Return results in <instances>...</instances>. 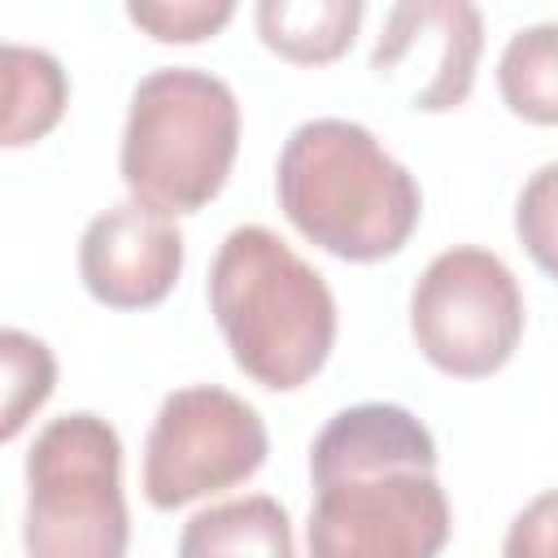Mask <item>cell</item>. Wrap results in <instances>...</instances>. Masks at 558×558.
<instances>
[{"mask_svg": "<svg viewBox=\"0 0 558 558\" xmlns=\"http://www.w3.org/2000/svg\"><path fill=\"white\" fill-rule=\"evenodd\" d=\"M0 144L26 148L44 140L70 105V78L48 48L4 44L0 52Z\"/></svg>", "mask_w": 558, "mask_h": 558, "instance_id": "obj_13", "label": "cell"}, {"mask_svg": "<svg viewBox=\"0 0 558 558\" xmlns=\"http://www.w3.org/2000/svg\"><path fill=\"white\" fill-rule=\"evenodd\" d=\"M497 92L519 122L558 126V22H532L506 39Z\"/></svg>", "mask_w": 558, "mask_h": 558, "instance_id": "obj_14", "label": "cell"}, {"mask_svg": "<svg viewBox=\"0 0 558 558\" xmlns=\"http://www.w3.org/2000/svg\"><path fill=\"white\" fill-rule=\"evenodd\" d=\"M379 466H436V436L397 401L349 405L331 414L310 445V484Z\"/></svg>", "mask_w": 558, "mask_h": 558, "instance_id": "obj_10", "label": "cell"}, {"mask_svg": "<svg viewBox=\"0 0 558 558\" xmlns=\"http://www.w3.org/2000/svg\"><path fill=\"white\" fill-rule=\"evenodd\" d=\"M179 558H296L292 519L266 493L205 506L183 523Z\"/></svg>", "mask_w": 558, "mask_h": 558, "instance_id": "obj_11", "label": "cell"}, {"mask_svg": "<svg viewBox=\"0 0 558 558\" xmlns=\"http://www.w3.org/2000/svg\"><path fill=\"white\" fill-rule=\"evenodd\" d=\"M0 362H4V405H0V440H17L22 427L44 410V401L57 388V357L52 349L22 331L4 327L0 331Z\"/></svg>", "mask_w": 558, "mask_h": 558, "instance_id": "obj_15", "label": "cell"}, {"mask_svg": "<svg viewBox=\"0 0 558 558\" xmlns=\"http://www.w3.org/2000/svg\"><path fill=\"white\" fill-rule=\"evenodd\" d=\"M240 153V100L227 78L196 65H161L131 92L118 174L126 196L183 218L205 209Z\"/></svg>", "mask_w": 558, "mask_h": 558, "instance_id": "obj_3", "label": "cell"}, {"mask_svg": "<svg viewBox=\"0 0 558 558\" xmlns=\"http://www.w3.org/2000/svg\"><path fill=\"white\" fill-rule=\"evenodd\" d=\"M453 510L436 466L349 471L314 484L305 519L310 558H436Z\"/></svg>", "mask_w": 558, "mask_h": 558, "instance_id": "obj_7", "label": "cell"}, {"mask_svg": "<svg viewBox=\"0 0 558 558\" xmlns=\"http://www.w3.org/2000/svg\"><path fill=\"white\" fill-rule=\"evenodd\" d=\"M484 52V13L471 0H410L384 13L371 74L418 113L462 109Z\"/></svg>", "mask_w": 558, "mask_h": 558, "instance_id": "obj_8", "label": "cell"}, {"mask_svg": "<svg viewBox=\"0 0 558 558\" xmlns=\"http://www.w3.org/2000/svg\"><path fill=\"white\" fill-rule=\"evenodd\" d=\"M275 196L314 248L357 266L397 257L423 218L418 179L349 118H310L283 140Z\"/></svg>", "mask_w": 558, "mask_h": 558, "instance_id": "obj_1", "label": "cell"}, {"mask_svg": "<svg viewBox=\"0 0 558 558\" xmlns=\"http://www.w3.org/2000/svg\"><path fill=\"white\" fill-rule=\"evenodd\" d=\"M366 9L357 0H262L253 9L257 39L292 65H331L353 48Z\"/></svg>", "mask_w": 558, "mask_h": 558, "instance_id": "obj_12", "label": "cell"}, {"mask_svg": "<svg viewBox=\"0 0 558 558\" xmlns=\"http://www.w3.org/2000/svg\"><path fill=\"white\" fill-rule=\"evenodd\" d=\"M235 17L231 0H140L126 4V22L153 44H205Z\"/></svg>", "mask_w": 558, "mask_h": 558, "instance_id": "obj_16", "label": "cell"}, {"mask_svg": "<svg viewBox=\"0 0 558 558\" xmlns=\"http://www.w3.org/2000/svg\"><path fill=\"white\" fill-rule=\"evenodd\" d=\"M183 275V231L174 218L113 201L78 235V279L105 310H153Z\"/></svg>", "mask_w": 558, "mask_h": 558, "instance_id": "obj_9", "label": "cell"}, {"mask_svg": "<svg viewBox=\"0 0 558 558\" xmlns=\"http://www.w3.org/2000/svg\"><path fill=\"white\" fill-rule=\"evenodd\" d=\"M514 235L536 270L558 279V161H545L527 174L514 201Z\"/></svg>", "mask_w": 558, "mask_h": 558, "instance_id": "obj_17", "label": "cell"}, {"mask_svg": "<svg viewBox=\"0 0 558 558\" xmlns=\"http://www.w3.org/2000/svg\"><path fill=\"white\" fill-rule=\"evenodd\" d=\"M501 558H558V488L536 493L506 527Z\"/></svg>", "mask_w": 558, "mask_h": 558, "instance_id": "obj_18", "label": "cell"}, {"mask_svg": "<svg viewBox=\"0 0 558 558\" xmlns=\"http://www.w3.org/2000/svg\"><path fill=\"white\" fill-rule=\"evenodd\" d=\"M523 327V288L493 248L453 244L410 288V336L449 379L497 375L514 357Z\"/></svg>", "mask_w": 558, "mask_h": 558, "instance_id": "obj_5", "label": "cell"}, {"mask_svg": "<svg viewBox=\"0 0 558 558\" xmlns=\"http://www.w3.org/2000/svg\"><path fill=\"white\" fill-rule=\"evenodd\" d=\"M266 453L270 436L257 405L218 384H187L166 392L153 414L140 488L153 510H183L253 480Z\"/></svg>", "mask_w": 558, "mask_h": 558, "instance_id": "obj_6", "label": "cell"}, {"mask_svg": "<svg viewBox=\"0 0 558 558\" xmlns=\"http://www.w3.org/2000/svg\"><path fill=\"white\" fill-rule=\"evenodd\" d=\"M209 314L235 371L270 392L305 388L331 357L340 314L327 279L270 227H231L209 266Z\"/></svg>", "mask_w": 558, "mask_h": 558, "instance_id": "obj_2", "label": "cell"}, {"mask_svg": "<svg viewBox=\"0 0 558 558\" xmlns=\"http://www.w3.org/2000/svg\"><path fill=\"white\" fill-rule=\"evenodd\" d=\"M126 545L118 427L92 410L48 418L26 453V558H126Z\"/></svg>", "mask_w": 558, "mask_h": 558, "instance_id": "obj_4", "label": "cell"}]
</instances>
